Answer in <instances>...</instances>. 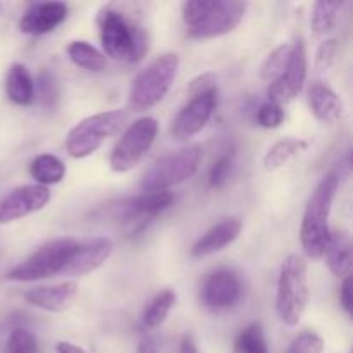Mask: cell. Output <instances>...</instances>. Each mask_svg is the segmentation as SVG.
<instances>
[{
    "label": "cell",
    "instance_id": "6da1fadb",
    "mask_svg": "<svg viewBox=\"0 0 353 353\" xmlns=\"http://www.w3.org/2000/svg\"><path fill=\"white\" fill-rule=\"evenodd\" d=\"M340 185V174L336 171L330 172L321 179L319 185L310 195L303 212L300 240L303 252L310 259L324 257L327 240H330V216L333 207L334 195Z\"/></svg>",
    "mask_w": 353,
    "mask_h": 353
},
{
    "label": "cell",
    "instance_id": "7a4b0ae2",
    "mask_svg": "<svg viewBox=\"0 0 353 353\" xmlns=\"http://www.w3.org/2000/svg\"><path fill=\"white\" fill-rule=\"evenodd\" d=\"M247 3L230 0H192L183 3V21L192 38L223 37L243 19Z\"/></svg>",
    "mask_w": 353,
    "mask_h": 353
},
{
    "label": "cell",
    "instance_id": "3957f363",
    "mask_svg": "<svg viewBox=\"0 0 353 353\" xmlns=\"http://www.w3.org/2000/svg\"><path fill=\"white\" fill-rule=\"evenodd\" d=\"M179 69V57L174 52L155 57L133 81L128 97V107L133 112H145L161 103L171 90Z\"/></svg>",
    "mask_w": 353,
    "mask_h": 353
},
{
    "label": "cell",
    "instance_id": "277c9868",
    "mask_svg": "<svg viewBox=\"0 0 353 353\" xmlns=\"http://www.w3.org/2000/svg\"><path fill=\"white\" fill-rule=\"evenodd\" d=\"M100 41L109 57L138 62L148 48L147 34L140 26L114 9H103L99 16Z\"/></svg>",
    "mask_w": 353,
    "mask_h": 353
},
{
    "label": "cell",
    "instance_id": "5b68a950",
    "mask_svg": "<svg viewBox=\"0 0 353 353\" xmlns=\"http://www.w3.org/2000/svg\"><path fill=\"white\" fill-rule=\"evenodd\" d=\"M309 276L307 262L300 255H288L279 271L276 310L283 324L299 326L309 303Z\"/></svg>",
    "mask_w": 353,
    "mask_h": 353
},
{
    "label": "cell",
    "instance_id": "8992f818",
    "mask_svg": "<svg viewBox=\"0 0 353 353\" xmlns=\"http://www.w3.org/2000/svg\"><path fill=\"white\" fill-rule=\"evenodd\" d=\"M76 245H78V240L74 238H59V240L50 241L38 248L26 261L17 264L12 271L7 272V279L31 283L62 274L72 252L76 250Z\"/></svg>",
    "mask_w": 353,
    "mask_h": 353
},
{
    "label": "cell",
    "instance_id": "52a82bcc",
    "mask_svg": "<svg viewBox=\"0 0 353 353\" xmlns=\"http://www.w3.org/2000/svg\"><path fill=\"white\" fill-rule=\"evenodd\" d=\"M124 121L126 114L123 110H107L79 121L68 133L65 150L74 159L90 157L102 147L107 138L112 137L123 126Z\"/></svg>",
    "mask_w": 353,
    "mask_h": 353
},
{
    "label": "cell",
    "instance_id": "ba28073f",
    "mask_svg": "<svg viewBox=\"0 0 353 353\" xmlns=\"http://www.w3.org/2000/svg\"><path fill=\"white\" fill-rule=\"evenodd\" d=\"M200 161H202V147L199 145H192L176 154L165 155L145 172L140 185L141 192H168V188L171 186L192 178L199 171Z\"/></svg>",
    "mask_w": 353,
    "mask_h": 353
},
{
    "label": "cell",
    "instance_id": "9c48e42d",
    "mask_svg": "<svg viewBox=\"0 0 353 353\" xmlns=\"http://www.w3.org/2000/svg\"><path fill=\"white\" fill-rule=\"evenodd\" d=\"M159 133V124L154 117H141L134 121L123 133L121 140L110 154V169L114 172H128L138 165L154 145Z\"/></svg>",
    "mask_w": 353,
    "mask_h": 353
},
{
    "label": "cell",
    "instance_id": "30bf717a",
    "mask_svg": "<svg viewBox=\"0 0 353 353\" xmlns=\"http://www.w3.org/2000/svg\"><path fill=\"white\" fill-rule=\"evenodd\" d=\"M174 202L171 192L141 193V195L123 199L116 203H110L99 212L100 219L112 221L117 224H140L145 226L150 219L157 217Z\"/></svg>",
    "mask_w": 353,
    "mask_h": 353
},
{
    "label": "cell",
    "instance_id": "8fae6325",
    "mask_svg": "<svg viewBox=\"0 0 353 353\" xmlns=\"http://www.w3.org/2000/svg\"><path fill=\"white\" fill-rule=\"evenodd\" d=\"M307 79V52L303 41L295 40V43L290 47L288 59L283 72L276 81L269 85L268 97L272 102L279 103H288L302 92L303 83Z\"/></svg>",
    "mask_w": 353,
    "mask_h": 353
},
{
    "label": "cell",
    "instance_id": "7c38bea8",
    "mask_svg": "<svg viewBox=\"0 0 353 353\" xmlns=\"http://www.w3.org/2000/svg\"><path fill=\"white\" fill-rule=\"evenodd\" d=\"M217 107V90L193 95L188 103L176 114L171 126V137L178 141H186L199 134L209 124Z\"/></svg>",
    "mask_w": 353,
    "mask_h": 353
},
{
    "label": "cell",
    "instance_id": "4fadbf2b",
    "mask_svg": "<svg viewBox=\"0 0 353 353\" xmlns=\"http://www.w3.org/2000/svg\"><path fill=\"white\" fill-rule=\"evenodd\" d=\"M241 295H243V285L240 276L230 269H219L212 272L203 281L200 292L202 303L214 312L233 309L241 300Z\"/></svg>",
    "mask_w": 353,
    "mask_h": 353
},
{
    "label": "cell",
    "instance_id": "5bb4252c",
    "mask_svg": "<svg viewBox=\"0 0 353 353\" xmlns=\"http://www.w3.org/2000/svg\"><path fill=\"white\" fill-rule=\"evenodd\" d=\"M50 202V190L40 185H28L10 192L0 202V224H9L17 219L40 212Z\"/></svg>",
    "mask_w": 353,
    "mask_h": 353
},
{
    "label": "cell",
    "instance_id": "9a60e30c",
    "mask_svg": "<svg viewBox=\"0 0 353 353\" xmlns=\"http://www.w3.org/2000/svg\"><path fill=\"white\" fill-rule=\"evenodd\" d=\"M114 250V243L110 238L99 236L86 241H78L76 250L72 252L68 265L62 271V276H85L88 272L97 271Z\"/></svg>",
    "mask_w": 353,
    "mask_h": 353
},
{
    "label": "cell",
    "instance_id": "2e32d148",
    "mask_svg": "<svg viewBox=\"0 0 353 353\" xmlns=\"http://www.w3.org/2000/svg\"><path fill=\"white\" fill-rule=\"evenodd\" d=\"M69 9L64 2H38L24 12L19 30L26 34L40 37L54 31L68 19Z\"/></svg>",
    "mask_w": 353,
    "mask_h": 353
},
{
    "label": "cell",
    "instance_id": "e0dca14e",
    "mask_svg": "<svg viewBox=\"0 0 353 353\" xmlns=\"http://www.w3.org/2000/svg\"><path fill=\"white\" fill-rule=\"evenodd\" d=\"M78 296V285L74 281H64L61 285L37 286L24 295V300L30 305L45 312H64Z\"/></svg>",
    "mask_w": 353,
    "mask_h": 353
},
{
    "label": "cell",
    "instance_id": "ac0fdd59",
    "mask_svg": "<svg viewBox=\"0 0 353 353\" xmlns=\"http://www.w3.org/2000/svg\"><path fill=\"white\" fill-rule=\"evenodd\" d=\"M241 233V221L238 217H226L219 221L216 226L210 228L192 248V255L195 259L209 257V255L217 254L224 250L228 245L233 243Z\"/></svg>",
    "mask_w": 353,
    "mask_h": 353
},
{
    "label": "cell",
    "instance_id": "d6986e66",
    "mask_svg": "<svg viewBox=\"0 0 353 353\" xmlns=\"http://www.w3.org/2000/svg\"><path fill=\"white\" fill-rule=\"evenodd\" d=\"M309 105L316 119L324 124H333L343 116V102L331 86L317 81L309 90Z\"/></svg>",
    "mask_w": 353,
    "mask_h": 353
},
{
    "label": "cell",
    "instance_id": "ffe728a7",
    "mask_svg": "<svg viewBox=\"0 0 353 353\" xmlns=\"http://www.w3.org/2000/svg\"><path fill=\"white\" fill-rule=\"evenodd\" d=\"M324 257L327 259L331 272L338 278H347L352 271V243L350 238L343 231L331 233L327 240Z\"/></svg>",
    "mask_w": 353,
    "mask_h": 353
},
{
    "label": "cell",
    "instance_id": "44dd1931",
    "mask_svg": "<svg viewBox=\"0 0 353 353\" xmlns=\"http://www.w3.org/2000/svg\"><path fill=\"white\" fill-rule=\"evenodd\" d=\"M7 97L17 105H30L34 100V81L23 64H12L6 78Z\"/></svg>",
    "mask_w": 353,
    "mask_h": 353
},
{
    "label": "cell",
    "instance_id": "7402d4cb",
    "mask_svg": "<svg viewBox=\"0 0 353 353\" xmlns=\"http://www.w3.org/2000/svg\"><path fill=\"white\" fill-rule=\"evenodd\" d=\"M30 171L33 179H37V183L40 186H50L57 185L64 179L65 176V165L64 162L59 157L52 154H41L31 162Z\"/></svg>",
    "mask_w": 353,
    "mask_h": 353
},
{
    "label": "cell",
    "instance_id": "603a6c76",
    "mask_svg": "<svg viewBox=\"0 0 353 353\" xmlns=\"http://www.w3.org/2000/svg\"><path fill=\"white\" fill-rule=\"evenodd\" d=\"M307 147H309L307 141L295 140V138L278 141V143L272 145L268 150V154H265L264 169L269 172L278 171L283 165L288 164L293 157H296V155L302 154L303 150H307Z\"/></svg>",
    "mask_w": 353,
    "mask_h": 353
},
{
    "label": "cell",
    "instance_id": "cb8c5ba5",
    "mask_svg": "<svg viewBox=\"0 0 353 353\" xmlns=\"http://www.w3.org/2000/svg\"><path fill=\"white\" fill-rule=\"evenodd\" d=\"M341 6H343V2H338V0H319V2L314 3L310 24H312V31L317 37H326L327 33L334 30Z\"/></svg>",
    "mask_w": 353,
    "mask_h": 353
},
{
    "label": "cell",
    "instance_id": "d4e9b609",
    "mask_svg": "<svg viewBox=\"0 0 353 353\" xmlns=\"http://www.w3.org/2000/svg\"><path fill=\"white\" fill-rule=\"evenodd\" d=\"M68 55L76 65L86 71L100 72L105 69V55L86 41H71L68 45Z\"/></svg>",
    "mask_w": 353,
    "mask_h": 353
},
{
    "label": "cell",
    "instance_id": "484cf974",
    "mask_svg": "<svg viewBox=\"0 0 353 353\" xmlns=\"http://www.w3.org/2000/svg\"><path fill=\"white\" fill-rule=\"evenodd\" d=\"M176 303V293L172 290H162L161 293L154 296L148 307L143 312V324L150 330L161 326L168 319L169 312Z\"/></svg>",
    "mask_w": 353,
    "mask_h": 353
},
{
    "label": "cell",
    "instance_id": "4316f807",
    "mask_svg": "<svg viewBox=\"0 0 353 353\" xmlns=\"http://www.w3.org/2000/svg\"><path fill=\"white\" fill-rule=\"evenodd\" d=\"M233 353H269L268 341H265V334L261 324H250L238 334Z\"/></svg>",
    "mask_w": 353,
    "mask_h": 353
},
{
    "label": "cell",
    "instance_id": "83f0119b",
    "mask_svg": "<svg viewBox=\"0 0 353 353\" xmlns=\"http://www.w3.org/2000/svg\"><path fill=\"white\" fill-rule=\"evenodd\" d=\"M3 353H38V341L26 327H16L7 340Z\"/></svg>",
    "mask_w": 353,
    "mask_h": 353
},
{
    "label": "cell",
    "instance_id": "f1b7e54d",
    "mask_svg": "<svg viewBox=\"0 0 353 353\" xmlns=\"http://www.w3.org/2000/svg\"><path fill=\"white\" fill-rule=\"evenodd\" d=\"M290 47L288 45H281V47L276 48L274 52L269 54V57L265 59V64L262 68V78L268 79L269 83L276 81L279 78V74L283 72L286 64V59H288Z\"/></svg>",
    "mask_w": 353,
    "mask_h": 353
},
{
    "label": "cell",
    "instance_id": "f546056e",
    "mask_svg": "<svg viewBox=\"0 0 353 353\" xmlns=\"http://www.w3.org/2000/svg\"><path fill=\"white\" fill-rule=\"evenodd\" d=\"M283 121H285V110L279 103L268 100V102L259 107L257 123L265 130H276V128L281 126Z\"/></svg>",
    "mask_w": 353,
    "mask_h": 353
},
{
    "label": "cell",
    "instance_id": "4dcf8cb0",
    "mask_svg": "<svg viewBox=\"0 0 353 353\" xmlns=\"http://www.w3.org/2000/svg\"><path fill=\"white\" fill-rule=\"evenodd\" d=\"M231 171H233V155L231 154H224L217 159L216 162L212 164L209 171V183L210 186H224L230 179Z\"/></svg>",
    "mask_w": 353,
    "mask_h": 353
},
{
    "label": "cell",
    "instance_id": "1f68e13d",
    "mask_svg": "<svg viewBox=\"0 0 353 353\" xmlns=\"http://www.w3.org/2000/svg\"><path fill=\"white\" fill-rule=\"evenodd\" d=\"M38 92H40V102L45 107H54L59 99V86L50 72H41L38 78Z\"/></svg>",
    "mask_w": 353,
    "mask_h": 353
},
{
    "label": "cell",
    "instance_id": "d6a6232c",
    "mask_svg": "<svg viewBox=\"0 0 353 353\" xmlns=\"http://www.w3.org/2000/svg\"><path fill=\"white\" fill-rule=\"evenodd\" d=\"M324 343L316 333H302L293 340L288 353H323Z\"/></svg>",
    "mask_w": 353,
    "mask_h": 353
},
{
    "label": "cell",
    "instance_id": "836d02e7",
    "mask_svg": "<svg viewBox=\"0 0 353 353\" xmlns=\"http://www.w3.org/2000/svg\"><path fill=\"white\" fill-rule=\"evenodd\" d=\"M336 40L334 38H330V40H324L321 43V47L317 48L316 54V71L324 72L333 65L334 55H336Z\"/></svg>",
    "mask_w": 353,
    "mask_h": 353
},
{
    "label": "cell",
    "instance_id": "e575fe53",
    "mask_svg": "<svg viewBox=\"0 0 353 353\" xmlns=\"http://www.w3.org/2000/svg\"><path fill=\"white\" fill-rule=\"evenodd\" d=\"M210 90H217L216 86V76L212 72H205V74H200L190 83L188 92L190 95H200V93L210 92Z\"/></svg>",
    "mask_w": 353,
    "mask_h": 353
},
{
    "label": "cell",
    "instance_id": "d590c367",
    "mask_svg": "<svg viewBox=\"0 0 353 353\" xmlns=\"http://www.w3.org/2000/svg\"><path fill=\"white\" fill-rule=\"evenodd\" d=\"M340 300L345 312L352 314V276H347L340 290Z\"/></svg>",
    "mask_w": 353,
    "mask_h": 353
},
{
    "label": "cell",
    "instance_id": "8d00e7d4",
    "mask_svg": "<svg viewBox=\"0 0 353 353\" xmlns=\"http://www.w3.org/2000/svg\"><path fill=\"white\" fill-rule=\"evenodd\" d=\"M179 353H200L199 348H196V343L193 341L192 336H185L181 340V345H179Z\"/></svg>",
    "mask_w": 353,
    "mask_h": 353
},
{
    "label": "cell",
    "instance_id": "74e56055",
    "mask_svg": "<svg viewBox=\"0 0 353 353\" xmlns=\"http://www.w3.org/2000/svg\"><path fill=\"white\" fill-rule=\"evenodd\" d=\"M57 353H88V352L76 347V345L69 343V341H61V343H57Z\"/></svg>",
    "mask_w": 353,
    "mask_h": 353
},
{
    "label": "cell",
    "instance_id": "f35d334b",
    "mask_svg": "<svg viewBox=\"0 0 353 353\" xmlns=\"http://www.w3.org/2000/svg\"><path fill=\"white\" fill-rule=\"evenodd\" d=\"M138 353H159V350L150 340H143L138 345Z\"/></svg>",
    "mask_w": 353,
    "mask_h": 353
}]
</instances>
